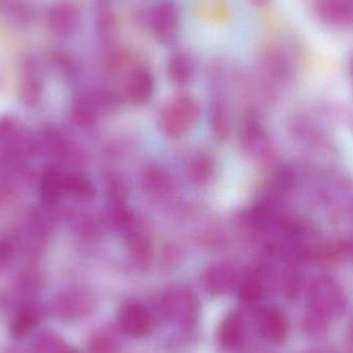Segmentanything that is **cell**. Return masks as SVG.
<instances>
[{
    "instance_id": "obj_24",
    "label": "cell",
    "mask_w": 353,
    "mask_h": 353,
    "mask_svg": "<svg viewBox=\"0 0 353 353\" xmlns=\"http://www.w3.org/2000/svg\"><path fill=\"white\" fill-rule=\"evenodd\" d=\"M213 125L219 137H226L228 134V116L225 115L224 108L217 103L213 108Z\"/></svg>"
},
{
    "instance_id": "obj_3",
    "label": "cell",
    "mask_w": 353,
    "mask_h": 353,
    "mask_svg": "<svg viewBox=\"0 0 353 353\" xmlns=\"http://www.w3.org/2000/svg\"><path fill=\"white\" fill-rule=\"evenodd\" d=\"M199 108L193 97L181 95L161 116V125L169 136L184 134L199 117Z\"/></svg>"
},
{
    "instance_id": "obj_17",
    "label": "cell",
    "mask_w": 353,
    "mask_h": 353,
    "mask_svg": "<svg viewBox=\"0 0 353 353\" xmlns=\"http://www.w3.org/2000/svg\"><path fill=\"white\" fill-rule=\"evenodd\" d=\"M95 28L101 41H112L115 37L117 25L113 10L105 2H99L95 8Z\"/></svg>"
},
{
    "instance_id": "obj_5",
    "label": "cell",
    "mask_w": 353,
    "mask_h": 353,
    "mask_svg": "<svg viewBox=\"0 0 353 353\" xmlns=\"http://www.w3.org/2000/svg\"><path fill=\"white\" fill-rule=\"evenodd\" d=\"M117 325L120 331L130 337L146 336L152 325V317L146 306L136 300L126 301L117 314Z\"/></svg>"
},
{
    "instance_id": "obj_18",
    "label": "cell",
    "mask_w": 353,
    "mask_h": 353,
    "mask_svg": "<svg viewBox=\"0 0 353 353\" xmlns=\"http://www.w3.org/2000/svg\"><path fill=\"white\" fill-rule=\"evenodd\" d=\"M240 298L245 302H255L263 292L261 276L257 272L247 274L240 285Z\"/></svg>"
},
{
    "instance_id": "obj_1",
    "label": "cell",
    "mask_w": 353,
    "mask_h": 353,
    "mask_svg": "<svg viewBox=\"0 0 353 353\" xmlns=\"http://www.w3.org/2000/svg\"><path fill=\"white\" fill-rule=\"evenodd\" d=\"M346 296L343 290L333 278H316L309 288V308L325 319L343 312Z\"/></svg>"
},
{
    "instance_id": "obj_8",
    "label": "cell",
    "mask_w": 353,
    "mask_h": 353,
    "mask_svg": "<svg viewBox=\"0 0 353 353\" xmlns=\"http://www.w3.org/2000/svg\"><path fill=\"white\" fill-rule=\"evenodd\" d=\"M315 12L323 22L331 26L353 25V0H317Z\"/></svg>"
},
{
    "instance_id": "obj_20",
    "label": "cell",
    "mask_w": 353,
    "mask_h": 353,
    "mask_svg": "<svg viewBox=\"0 0 353 353\" xmlns=\"http://www.w3.org/2000/svg\"><path fill=\"white\" fill-rule=\"evenodd\" d=\"M213 171V161L205 153L195 155L189 165V175L196 183H203L210 178Z\"/></svg>"
},
{
    "instance_id": "obj_11",
    "label": "cell",
    "mask_w": 353,
    "mask_h": 353,
    "mask_svg": "<svg viewBox=\"0 0 353 353\" xmlns=\"http://www.w3.org/2000/svg\"><path fill=\"white\" fill-rule=\"evenodd\" d=\"M267 63L276 78L288 80L296 70V54L288 46H275L268 52Z\"/></svg>"
},
{
    "instance_id": "obj_4",
    "label": "cell",
    "mask_w": 353,
    "mask_h": 353,
    "mask_svg": "<svg viewBox=\"0 0 353 353\" xmlns=\"http://www.w3.org/2000/svg\"><path fill=\"white\" fill-rule=\"evenodd\" d=\"M151 28L159 43H175L180 29V12L173 0H163L157 3L151 16Z\"/></svg>"
},
{
    "instance_id": "obj_19",
    "label": "cell",
    "mask_w": 353,
    "mask_h": 353,
    "mask_svg": "<svg viewBox=\"0 0 353 353\" xmlns=\"http://www.w3.org/2000/svg\"><path fill=\"white\" fill-rule=\"evenodd\" d=\"M88 347L91 353L119 352L117 340L107 331L95 332L89 340Z\"/></svg>"
},
{
    "instance_id": "obj_10",
    "label": "cell",
    "mask_w": 353,
    "mask_h": 353,
    "mask_svg": "<svg viewBox=\"0 0 353 353\" xmlns=\"http://www.w3.org/2000/svg\"><path fill=\"white\" fill-rule=\"evenodd\" d=\"M126 91L130 101L134 103H147L154 91V79L150 70L144 66L134 68L128 78Z\"/></svg>"
},
{
    "instance_id": "obj_12",
    "label": "cell",
    "mask_w": 353,
    "mask_h": 353,
    "mask_svg": "<svg viewBox=\"0 0 353 353\" xmlns=\"http://www.w3.org/2000/svg\"><path fill=\"white\" fill-rule=\"evenodd\" d=\"M218 342L228 350L238 347L245 337L244 321L238 313H228L218 327Z\"/></svg>"
},
{
    "instance_id": "obj_9",
    "label": "cell",
    "mask_w": 353,
    "mask_h": 353,
    "mask_svg": "<svg viewBox=\"0 0 353 353\" xmlns=\"http://www.w3.org/2000/svg\"><path fill=\"white\" fill-rule=\"evenodd\" d=\"M203 288L213 296L225 294L236 282V271L226 263L211 265L201 276Z\"/></svg>"
},
{
    "instance_id": "obj_21",
    "label": "cell",
    "mask_w": 353,
    "mask_h": 353,
    "mask_svg": "<svg viewBox=\"0 0 353 353\" xmlns=\"http://www.w3.org/2000/svg\"><path fill=\"white\" fill-rule=\"evenodd\" d=\"M64 186L74 194L79 196L88 197L93 194V187L91 183L84 176H70Z\"/></svg>"
},
{
    "instance_id": "obj_16",
    "label": "cell",
    "mask_w": 353,
    "mask_h": 353,
    "mask_svg": "<svg viewBox=\"0 0 353 353\" xmlns=\"http://www.w3.org/2000/svg\"><path fill=\"white\" fill-rule=\"evenodd\" d=\"M31 353H78L54 332H43L31 345Z\"/></svg>"
},
{
    "instance_id": "obj_7",
    "label": "cell",
    "mask_w": 353,
    "mask_h": 353,
    "mask_svg": "<svg viewBox=\"0 0 353 353\" xmlns=\"http://www.w3.org/2000/svg\"><path fill=\"white\" fill-rule=\"evenodd\" d=\"M255 319L259 334L268 341L279 344L288 337V317L277 307L268 306L257 309Z\"/></svg>"
},
{
    "instance_id": "obj_2",
    "label": "cell",
    "mask_w": 353,
    "mask_h": 353,
    "mask_svg": "<svg viewBox=\"0 0 353 353\" xmlns=\"http://www.w3.org/2000/svg\"><path fill=\"white\" fill-rule=\"evenodd\" d=\"M94 306V299L88 292L72 290L56 296L50 303L49 311L60 321H72L88 316Z\"/></svg>"
},
{
    "instance_id": "obj_22",
    "label": "cell",
    "mask_w": 353,
    "mask_h": 353,
    "mask_svg": "<svg viewBox=\"0 0 353 353\" xmlns=\"http://www.w3.org/2000/svg\"><path fill=\"white\" fill-rule=\"evenodd\" d=\"M283 285L286 294L290 298H294L299 294L302 285V277L296 267L288 268L284 275Z\"/></svg>"
},
{
    "instance_id": "obj_13",
    "label": "cell",
    "mask_w": 353,
    "mask_h": 353,
    "mask_svg": "<svg viewBox=\"0 0 353 353\" xmlns=\"http://www.w3.org/2000/svg\"><path fill=\"white\" fill-rule=\"evenodd\" d=\"M41 319V309L37 305L25 303L17 311L10 323V334L16 339L26 337Z\"/></svg>"
},
{
    "instance_id": "obj_6",
    "label": "cell",
    "mask_w": 353,
    "mask_h": 353,
    "mask_svg": "<svg viewBox=\"0 0 353 353\" xmlns=\"http://www.w3.org/2000/svg\"><path fill=\"white\" fill-rule=\"evenodd\" d=\"M81 10L72 0H57L48 8L47 23L59 35H68L78 28Z\"/></svg>"
},
{
    "instance_id": "obj_25",
    "label": "cell",
    "mask_w": 353,
    "mask_h": 353,
    "mask_svg": "<svg viewBox=\"0 0 353 353\" xmlns=\"http://www.w3.org/2000/svg\"><path fill=\"white\" fill-rule=\"evenodd\" d=\"M255 6H265L271 2V0H251Z\"/></svg>"
},
{
    "instance_id": "obj_14",
    "label": "cell",
    "mask_w": 353,
    "mask_h": 353,
    "mask_svg": "<svg viewBox=\"0 0 353 353\" xmlns=\"http://www.w3.org/2000/svg\"><path fill=\"white\" fill-rule=\"evenodd\" d=\"M168 72L171 80L176 84H187L192 78V57L185 51L175 52L168 62Z\"/></svg>"
},
{
    "instance_id": "obj_15",
    "label": "cell",
    "mask_w": 353,
    "mask_h": 353,
    "mask_svg": "<svg viewBox=\"0 0 353 353\" xmlns=\"http://www.w3.org/2000/svg\"><path fill=\"white\" fill-rule=\"evenodd\" d=\"M124 232L132 259L140 267H146L151 259V247L148 240L140 232L134 230L132 224L125 228Z\"/></svg>"
},
{
    "instance_id": "obj_23",
    "label": "cell",
    "mask_w": 353,
    "mask_h": 353,
    "mask_svg": "<svg viewBox=\"0 0 353 353\" xmlns=\"http://www.w3.org/2000/svg\"><path fill=\"white\" fill-rule=\"evenodd\" d=\"M169 181L167 176L159 171H151L146 175V186L153 192H165L168 189Z\"/></svg>"
}]
</instances>
